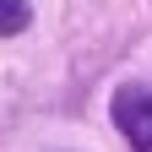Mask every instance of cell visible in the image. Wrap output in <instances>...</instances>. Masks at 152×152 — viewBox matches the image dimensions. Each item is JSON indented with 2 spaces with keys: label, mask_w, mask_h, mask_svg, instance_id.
Listing matches in <instances>:
<instances>
[{
  "label": "cell",
  "mask_w": 152,
  "mask_h": 152,
  "mask_svg": "<svg viewBox=\"0 0 152 152\" xmlns=\"http://www.w3.org/2000/svg\"><path fill=\"white\" fill-rule=\"evenodd\" d=\"M114 125L136 152H152V87H120L114 92Z\"/></svg>",
  "instance_id": "cell-1"
},
{
  "label": "cell",
  "mask_w": 152,
  "mask_h": 152,
  "mask_svg": "<svg viewBox=\"0 0 152 152\" xmlns=\"http://www.w3.org/2000/svg\"><path fill=\"white\" fill-rule=\"evenodd\" d=\"M27 0H0V38H6V33H22L27 27Z\"/></svg>",
  "instance_id": "cell-2"
}]
</instances>
